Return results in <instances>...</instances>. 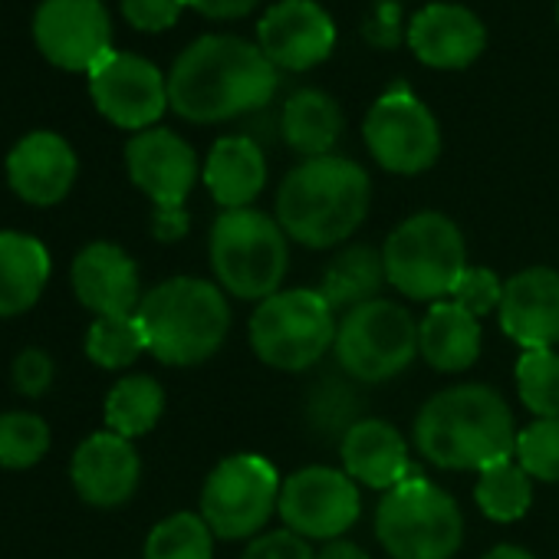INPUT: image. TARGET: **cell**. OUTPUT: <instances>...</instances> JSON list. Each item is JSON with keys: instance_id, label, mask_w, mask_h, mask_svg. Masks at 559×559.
<instances>
[{"instance_id": "1", "label": "cell", "mask_w": 559, "mask_h": 559, "mask_svg": "<svg viewBox=\"0 0 559 559\" xmlns=\"http://www.w3.org/2000/svg\"><path fill=\"white\" fill-rule=\"evenodd\" d=\"M276 93V67L237 37H201L171 67L168 103L188 122H224L253 112Z\"/></svg>"}, {"instance_id": "2", "label": "cell", "mask_w": 559, "mask_h": 559, "mask_svg": "<svg viewBox=\"0 0 559 559\" xmlns=\"http://www.w3.org/2000/svg\"><path fill=\"white\" fill-rule=\"evenodd\" d=\"M415 444L444 471H480L513 454V415L493 389L454 385L425 402L415 418Z\"/></svg>"}, {"instance_id": "3", "label": "cell", "mask_w": 559, "mask_h": 559, "mask_svg": "<svg viewBox=\"0 0 559 559\" xmlns=\"http://www.w3.org/2000/svg\"><path fill=\"white\" fill-rule=\"evenodd\" d=\"M372 201L369 175L336 155L310 158L294 168L276 194V224L304 247L326 250L356 234Z\"/></svg>"}, {"instance_id": "4", "label": "cell", "mask_w": 559, "mask_h": 559, "mask_svg": "<svg viewBox=\"0 0 559 559\" xmlns=\"http://www.w3.org/2000/svg\"><path fill=\"white\" fill-rule=\"evenodd\" d=\"M148 353L165 366L211 359L230 330V307L221 287L198 276H175L142 297L135 310Z\"/></svg>"}, {"instance_id": "5", "label": "cell", "mask_w": 559, "mask_h": 559, "mask_svg": "<svg viewBox=\"0 0 559 559\" xmlns=\"http://www.w3.org/2000/svg\"><path fill=\"white\" fill-rule=\"evenodd\" d=\"M290 243L273 217L253 207L224 211L211 227V266L237 300H266L287 276Z\"/></svg>"}, {"instance_id": "6", "label": "cell", "mask_w": 559, "mask_h": 559, "mask_svg": "<svg viewBox=\"0 0 559 559\" xmlns=\"http://www.w3.org/2000/svg\"><path fill=\"white\" fill-rule=\"evenodd\" d=\"M385 276L389 284L405 294L408 300L438 304L457 284V276L467 270V250L457 224L438 211H421L402 221L385 247Z\"/></svg>"}, {"instance_id": "7", "label": "cell", "mask_w": 559, "mask_h": 559, "mask_svg": "<svg viewBox=\"0 0 559 559\" xmlns=\"http://www.w3.org/2000/svg\"><path fill=\"white\" fill-rule=\"evenodd\" d=\"M376 533L392 559H451L464 539V516L451 493L412 471L382 497Z\"/></svg>"}, {"instance_id": "8", "label": "cell", "mask_w": 559, "mask_h": 559, "mask_svg": "<svg viewBox=\"0 0 559 559\" xmlns=\"http://www.w3.org/2000/svg\"><path fill=\"white\" fill-rule=\"evenodd\" d=\"M336 313L320 290H280L250 317V346L280 372L313 369L336 343Z\"/></svg>"}, {"instance_id": "9", "label": "cell", "mask_w": 559, "mask_h": 559, "mask_svg": "<svg viewBox=\"0 0 559 559\" xmlns=\"http://www.w3.org/2000/svg\"><path fill=\"white\" fill-rule=\"evenodd\" d=\"M333 353L349 379L389 382L418 356V326L399 304L372 300L340 320Z\"/></svg>"}, {"instance_id": "10", "label": "cell", "mask_w": 559, "mask_h": 559, "mask_svg": "<svg viewBox=\"0 0 559 559\" xmlns=\"http://www.w3.org/2000/svg\"><path fill=\"white\" fill-rule=\"evenodd\" d=\"M276 467L260 454L224 457L201 490V516L221 539H243L266 526L280 503Z\"/></svg>"}, {"instance_id": "11", "label": "cell", "mask_w": 559, "mask_h": 559, "mask_svg": "<svg viewBox=\"0 0 559 559\" xmlns=\"http://www.w3.org/2000/svg\"><path fill=\"white\" fill-rule=\"evenodd\" d=\"M366 145L385 171L418 175L435 165L441 132L435 116L412 93L392 90L366 116Z\"/></svg>"}, {"instance_id": "12", "label": "cell", "mask_w": 559, "mask_h": 559, "mask_svg": "<svg viewBox=\"0 0 559 559\" xmlns=\"http://www.w3.org/2000/svg\"><path fill=\"white\" fill-rule=\"evenodd\" d=\"M280 516L304 539H340L362 510L359 487L346 471L304 467L280 487Z\"/></svg>"}, {"instance_id": "13", "label": "cell", "mask_w": 559, "mask_h": 559, "mask_svg": "<svg viewBox=\"0 0 559 559\" xmlns=\"http://www.w3.org/2000/svg\"><path fill=\"white\" fill-rule=\"evenodd\" d=\"M34 37L44 57L63 70H93L112 53V24L103 0H44Z\"/></svg>"}, {"instance_id": "14", "label": "cell", "mask_w": 559, "mask_h": 559, "mask_svg": "<svg viewBox=\"0 0 559 559\" xmlns=\"http://www.w3.org/2000/svg\"><path fill=\"white\" fill-rule=\"evenodd\" d=\"M90 90L99 112L122 129H148L168 106V83L162 73L132 53H109L90 70Z\"/></svg>"}, {"instance_id": "15", "label": "cell", "mask_w": 559, "mask_h": 559, "mask_svg": "<svg viewBox=\"0 0 559 559\" xmlns=\"http://www.w3.org/2000/svg\"><path fill=\"white\" fill-rule=\"evenodd\" d=\"M260 53L280 70H310L333 53L336 27L313 0H280L257 27Z\"/></svg>"}, {"instance_id": "16", "label": "cell", "mask_w": 559, "mask_h": 559, "mask_svg": "<svg viewBox=\"0 0 559 559\" xmlns=\"http://www.w3.org/2000/svg\"><path fill=\"white\" fill-rule=\"evenodd\" d=\"M500 330L523 346V353L549 349L559 340V273L549 266H530L503 284Z\"/></svg>"}, {"instance_id": "17", "label": "cell", "mask_w": 559, "mask_h": 559, "mask_svg": "<svg viewBox=\"0 0 559 559\" xmlns=\"http://www.w3.org/2000/svg\"><path fill=\"white\" fill-rule=\"evenodd\" d=\"M132 181L152 198L155 207H185L198 178V158L185 139L168 129H145L126 145Z\"/></svg>"}, {"instance_id": "18", "label": "cell", "mask_w": 559, "mask_h": 559, "mask_svg": "<svg viewBox=\"0 0 559 559\" xmlns=\"http://www.w3.org/2000/svg\"><path fill=\"white\" fill-rule=\"evenodd\" d=\"M73 290L96 317H132L142 304L135 260L116 243H90L73 260Z\"/></svg>"}, {"instance_id": "19", "label": "cell", "mask_w": 559, "mask_h": 559, "mask_svg": "<svg viewBox=\"0 0 559 559\" xmlns=\"http://www.w3.org/2000/svg\"><path fill=\"white\" fill-rule=\"evenodd\" d=\"M73 487L93 507H119L139 487V454L129 438L99 431L86 438L73 454Z\"/></svg>"}, {"instance_id": "20", "label": "cell", "mask_w": 559, "mask_h": 559, "mask_svg": "<svg viewBox=\"0 0 559 559\" xmlns=\"http://www.w3.org/2000/svg\"><path fill=\"white\" fill-rule=\"evenodd\" d=\"M480 21L457 4H431L415 14L408 27V44L425 67L435 70H464L484 50Z\"/></svg>"}, {"instance_id": "21", "label": "cell", "mask_w": 559, "mask_h": 559, "mask_svg": "<svg viewBox=\"0 0 559 559\" xmlns=\"http://www.w3.org/2000/svg\"><path fill=\"white\" fill-rule=\"evenodd\" d=\"M76 178L73 148L53 132H34L8 158L11 188L31 204H57L70 194Z\"/></svg>"}, {"instance_id": "22", "label": "cell", "mask_w": 559, "mask_h": 559, "mask_svg": "<svg viewBox=\"0 0 559 559\" xmlns=\"http://www.w3.org/2000/svg\"><path fill=\"white\" fill-rule=\"evenodd\" d=\"M343 464L346 474L372 490H392L402 480L412 477V461L405 438L379 418H362L346 438H343Z\"/></svg>"}, {"instance_id": "23", "label": "cell", "mask_w": 559, "mask_h": 559, "mask_svg": "<svg viewBox=\"0 0 559 559\" xmlns=\"http://www.w3.org/2000/svg\"><path fill=\"white\" fill-rule=\"evenodd\" d=\"M204 185L224 211L247 207L266 185V158L260 145L243 135L221 139L207 155Z\"/></svg>"}, {"instance_id": "24", "label": "cell", "mask_w": 559, "mask_h": 559, "mask_svg": "<svg viewBox=\"0 0 559 559\" xmlns=\"http://www.w3.org/2000/svg\"><path fill=\"white\" fill-rule=\"evenodd\" d=\"M50 280L47 247L17 230H0V317L31 310Z\"/></svg>"}, {"instance_id": "25", "label": "cell", "mask_w": 559, "mask_h": 559, "mask_svg": "<svg viewBox=\"0 0 559 559\" xmlns=\"http://www.w3.org/2000/svg\"><path fill=\"white\" fill-rule=\"evenodd\" d=\"M418 353L438 372H464L480 356V323L457 304H435L418 326Z\"/></svg>"}, {"instance_id": "26", "label": "cell", "mask_w": 559, "mask_h": 559, "mask_svg": "<svg viewBox=\"0 0 559 559\" xmlns=\"http://www.w3.org/2000/svg\"><path fill=\"white\" fill-rule=\"evenodd\" d=\"M385 280L389 276H385L382 250H376L369 243H353L330 263L320 294L326 297L333 313H349L362 304L379 300V290Z\"/></svg>"}, {"instance_id": "27", "label": "cell", "mask_w": 559, "mask_h": 559, "mask_svg": "<svg viewBox=\"0 0 559 559\" xmlns=\"http://www.w3.org/2000/svg\"><path fill=\"white\" fill-rule=\"evenodd\" d=\"M287 145L307 158H323L340 142L343 132V112L340 106L320 93V90H300L287 99L284 119H280Z\"/></svg>"}, {"instance_id": "28", "label": "cell", "mask_w": 559, "mask_h": 559, "mask_svg": "<svg viewBox=\"0 0 559 559\" xmlns=\"http://www.w3.org/2000/svg\"><path fill=\"white\" fill-rule=\"evenodd\" d=\"M362 395L356 379L326 372L307 392V425L323 441H343L362 418Z\"/></svg>"}, {"instance_id": "29", "label": "cell", "mask_w": 559, "mask_h": 559, "mask_svg": "<svg viewBox=\"0 0 559 559\" xmlns=\"http://www.w3.org/2000/svg\"><path fill=\"white\" fill-rule=\"evenodd\" d=\"M165 412V392L148 376H126L106 399V425L122 438L148 435Z\"/></svg>"}, {"instance_id": "30", "label": "cell", "mask_w": 559, "mask_h": 559, "mask_svg": "<svg viewBox=\"0 0 559 559\" xmlns=\"http://www.w3.org/2000/svg\"><path fill=\"white\" fill-rule=\"evenodd\" d=\"M474 497H477V507L490 520L510 523V520H520L530 510L533 484H530V474L520 467V461L503 457V461H493V464L477 471Z\"/></svg>"}, {"instance_id": "31", "label": "cell", "mask_w": 559, "mask_h": 559, "mask_svg": "<svg viewBox=\"0 0 559 559\" xmlns=\"http://www.w3.org/2000/svg\"><path fill=\"white\" fill-rule=\"evenodd\" d=\"M148 353L139 317H99L86 333V356L103 369H126Z\"/></svg>"}, {"instance_id": "32", "label": "cell", "mask_w": 559, "mask_h": 559, "mask_svg": "<svg viewBox=\"0 0 559 559\" xmlns=\"http://www.w3.org/2000/svg\"><path fill=\"white\" fill-rule=\"evenodd\" d=\"M214 533L198 513L162 520L145 539V559H211Z\"/></svg>"}, {"instance_id": "33", "label": "cell", "mask_w": 559, "mask_h": 559, "mask_svg": "<svg viewBox=\"0 0 559 559\" xmlns=\"http://www.w3.org/2000/svg\"><path fill=\"white\" fill-rule=\"evenodd\" d=\"M516 392L536 418H559V356L552 349L523 353L516 362Z\"/></svg>"}, {"instance_id": "34", "label": "cell", "mask_w": 559, "mask_h": 559, "mask_svg": "<svg viewBox=\"0 0 559 559\" xmlns=\"http://www.w3.org/2000/svg\"><path fill=\"white\" fill-rule=\"evenodd\" d=\"M50 448V428L40 415L8 412L0 415V467H34Z\"/></svg>"}, {"instance_id": "35", "label": "cell", "mask_w": 559, "mask_h": 559, "mask_svg": "<svg viewBox=\"0 0 559 559\" xmlns=\"http://www.w3.org/2000/svg\"><path fill=\"white\" fill-rule=\"evenodd\" d=\"M520 467L536 480H559V418H536L516 435L513 448Z\"/></svg>"}, {"instance_id": "36", "label": "cell", "mask_w": 559, "mask_h": 559, "mask_svg": "<svg viewBox=\"0 0 559 559\" xmlns=\"http://www.w3.org/2000/svg\"><path fill=\"white\" fill-rule=\"evenodd\" d=\"M500 300H503V284L497 280V273L487 270V266H467L457 276L454 290H451V304L467 310L474 320L500 310Z\"/></svg>"}, {"instance_id": "37", "label": "cell", "mask_w": 559, "mask_h": 559, "mask_svg": "<svg viewBox=\"0 0 559 559\" xmlns=\"http://www.w3.org/2000/svg\"><path fill=\"white\" fill-rule=\"evenodd\" d=\"M185 0H122V14L139 31H165L178 21Z\"/></svg>"}, {"instance_id": "38", "label": "cell", "mask_w": 559, "mask_h": 559, "mask_svg": "<svg viewBox=\"0 0 559 559\" xmlns=\"http://www.w3.org/2000/svg\"><path fill=\"white\" fill-rule=\"evenodd\" d=\"M240 559H317V556L304 536H297L290 530H276V533L257 536Z\"/></svg>"}, {"instance_id": "39", "label": "cell", "mask_w": 559, "mask_h": 559, "mask_svg": "<svg viewBox=\"0 0 559 559\" xmlns=\"http://www.w3.org/2000/svg\"><path fill=\"white\" fill-rule=\"evenodd\" d=\"M50 382H53V359L44 349H27V353L17 356V362H14V385L24 395L37 399V395H44L50 389Z\"/></svg>"}, {"instance_id": "40", "label": "cell", "mask_w": 559, "mask_h": 559, "mask_svg": "<svg viewBox=\"0 0 559 559\" xmlns=\"http://www.w3.org/2000/svg\"><path fill=\"white\" fill-rule=\"evenodd\" d=\"M188 8L201 11L204 17H214V21H234V17H243L250 14L260 0H185Z\"/></svg>"}, {"instance_id": "41", "label": "cell", "mask_w": 559, "mask_h": 559, "mask_svg": "<svg viewBox=\"0 0 559 559\" xmlns=\"http://www.w3.org/2000/svg\"><path fill=\"white\" fill-rule=\"evenodd\" d=\"M152 234L158 240H165V243L185 237L188 234V214H185V207H155V214H152Z\"/></svg>"}, {"instance_id": "42", "label": "cell", "mask_w": 559, "mask_h": 559, "mask_svg": "<svg viewBox=\"0 0 559 559\" xmlns=\"http://www.w3.org/2000/svg\"><path fill=\"white\" fill-rule=\"evenodd\" d=\"M317 559H369V556H366L362 546H356L349 539H330V546Z\"/></svg>"}, {"instance_id": "43", "label": "cell", "mask_w": 559, "mask_h": 559, "mask_svg": "<svg viewBox=\"0 0 559 559\" xmlns=\"http://www.w3.org/2000/svg\"><path fill=\"white\" fill-rule=\"evenodd\" d=\"M484 559H533V556L526 549H520V546H497Z\"/></svg>"}, {"instance_id": "44", "label": "cell", "mask_w": 559, "mask_h": 559, "mask_svg": "<svg viewBox=\"0 0 559 559\" xmlns=\"http://www.w3.org/2000/svg\"><path fill=\"white\" fill-rule=\"evenodd\" d=\"M556 17H559V11H556Z\"/></svg>"}]
</instances>
